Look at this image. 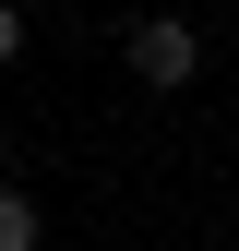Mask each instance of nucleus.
I'll return each mask as SVG.
<instances>
[{"mask_svg": "<svg viewBox=\"0 0 239 251\" xmlns=\"http://www.w3.org/2000/svg\"><path fill=\"white\" fill-rule=\"evenodd\" d=\"M120 48H132V72H143V84H191V60H203V36H191V24H167V12H156V24H132Z\"/></svg>", "mask_w": 239, "mask_h": 251, "instance_id": "nucleus-1", "label": "nucleus"}, {"mask_svg": "<svg viewBox=\"0 0 239 251\" xmlns=\"http://www.w3.org/2000/svg\"><path fill=\"white\" fill-rule=\"evenodd\" d=\"M0 251H36V203L24 192H0Z\"/></svg>", "mask_w": 239, "mask_h": 251, "instance_id": "nucleus-2", "label": "nucleus"}, {"mask_svg": "<svg viewBox=\"0 0 239 251\" xmlns=\"http://www.w3.org/2000/svg\"><path fill=\"white\" fill-rule=\"evenodd\" d=\"M12 48H24V12H12V0H0V72H12Z\"/></svg>", "mask_w": 239, "mask_h": 251, "instance_id": "nucleus-3", "label": "nucleus"}]
</instances>
